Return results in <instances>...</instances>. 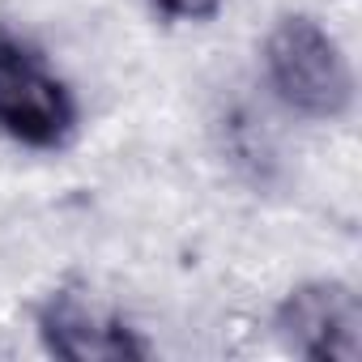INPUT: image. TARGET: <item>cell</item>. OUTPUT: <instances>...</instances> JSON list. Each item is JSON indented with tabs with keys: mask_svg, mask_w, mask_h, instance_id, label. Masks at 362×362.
<instances>
[{
	"mask_svg": "<svg viewBox=\"0 0 362 362\" xmlns=\"http://www.w3.org/2000/svg\"><path fill=\"white\" fill-rule=\"evenodd\" d=\"M77 132V98L52 64L0 30V136L26 149H64Z\"/></svg>",
	"mask_w": 362,
	"mask_h": 362,
	"instance_id": "cell-2",
	"label": "cell"
},
{
	"mask_svg": "<svg viewBox=\"0 0 362 362\" xmlns=\"http://www.w3.org/2000/svg\"><path fill=\"white\" fill-rule=\"evenodd\" d=\"M226 0H149V9L170 22H209L222 13Z\"/></svg>",
	"mask_w": 362,
	"mask_h": 362,
	"instance_id": "cell-5",
	"label": "cell"
},
{
	"mask_svg": "<svg viewBox=\"0 0 362 362\" xmlns=\"http://www.w3.org/2000/svg\"><path fill=\"white\" fill-rule=\"evenodd\" d=\"M35 324L43 349L69 362H128L149 354L136 328L124 315H115L107 303H98L90 290H73V286L52 290L39 303Z\"/></svg>",
	"mask_w": 362,
	"mask_h": 362,
	"instance_id": "cell-3",
	"label": "cell"
},
{
	"mask_svg": "<svg viewBox=\"0 0 362 362\" xmlns=\"http://www.w3.org/2000/svg\"><path fill=\"white\" fill-rule=\"evenodd\" d=\"M281 341L311 362H358L362 358V303L345 281H307L277 307Z\"/></svg>",
	"mask_w": 362,
	"mask_h": 362,
	"instance_id": "cell-4",
	"label": "cell"
},
{
	"mask_svg": "<svg viewBox=\"0 0 362 362\" xmlns=\"http://www.w3.org/2000/svg\"><path fill=\"white\" fill-rule=\"evenodd\" d=\"M264 77L273 94L307 119H337L354 103V73L341 43L307 13H286L269 30Z\"/></svg>",
	"mask_w": 362,
	"mask_h": 362,
	"instance_id": "cell-1",
	"label": "cell"
}]
</instances>
